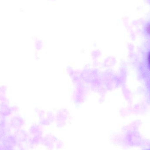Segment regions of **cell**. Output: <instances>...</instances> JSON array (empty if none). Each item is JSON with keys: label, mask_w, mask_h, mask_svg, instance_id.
Listing matches in <instances>:
<instances>
[{"label": "cell", "mask_w": 150, "mask_h": 150, "mask_svg": "<svg viewBox=\"0 0 150 150\" xmlns=\"http://www.w3.org/2000/svg\"><path fill=\"white\" fill-rule=\"evenodd\" d=\"M0 143L5 146L16 149L19 143L14 134H9L4 137Z\"/></svg>", "instance_id": "cell-1"}, {"label": "cell", "mask_w": 150, "mask_h": 150, "mask_svg": "<svg viewBox=\"0 0 150 150\" xmlns=\"http://www.w3.org/2000/svg\"><path fill=\"white\" fill-rule=\"evenodd\" d=\"M148 65H149V68L150 69V52L148 54Z\"/></svg>", "instance_id": "cell-2"}]
</instances>
